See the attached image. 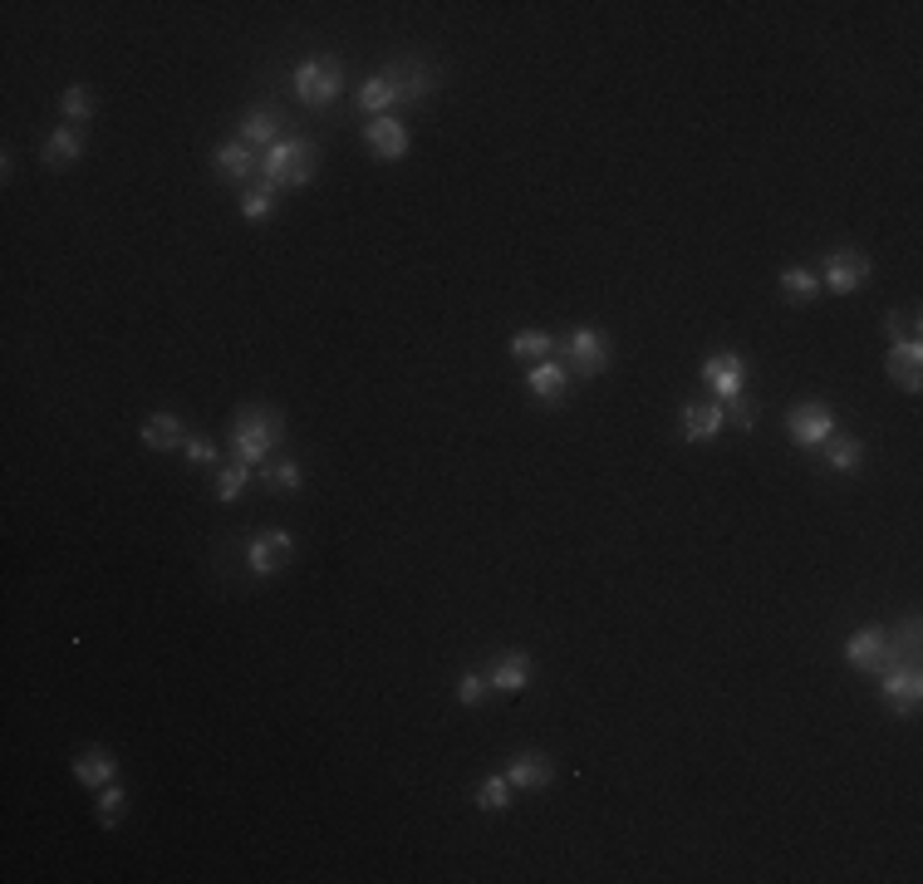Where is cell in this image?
<instances>
[{
  "instance_id": "6da1fadb",
  "label": "cell",
  "mask_w": 923,
  "mask_h": 884,
  "mask_svg": "<svg viewBox=\"0 0 923 884\" xmlns=\"http://www.w3.org/2000/svg\"><path fill=\"white\" fill-rule=\"evenodd\" d=\"M285 438V418L280 408H242L232 423V438H226V448H232V462H246V467H260L266 462V452H276Z\"/></svg>"
},
{
  "instance_id": "7a4b0ae2",
  "label": "cell",
  "mask_w": 923,
  "mask_h": 884,
  "mask_svg": "<svg viewBox=\"0 0 923 884\" xmlns=\"http://www.w3.org/2000/svg\"><path fill=\"white\" fill-rule=\"evenodd\" d=\"M320 167V147L310 138H280L270 153H260V183L270 187H310Z\"/></svg>"
},
{
  "instance_id": "3957f363",
  "label": "cell",
  "mask_w": 923,
  "mask_h": 884,
  "mask_svg": "<svg viewBox=\"0 0 923 884\" xmlns=\"http://www.w3.org/2000/svg\"><path fill=\"white\" fill-rule=\"evenodd\" d=\"M290 84L305 109H335L339 94H345V64H339L335 54H315V60L295 64Z\"/></svg>"
},
{
  "instance_id": "277c9868",
  "label": "cell",
  "mask_w": 923,
  "mask_h": 884,
  "mask_svg": "<svg viewBox=\"0 0 923 884\" xmlns=\"http://www.w3.org/2000/svg\"><path fill=\"white\" fill-rule=\"evenodd\" d=\"M561 364L570 369V373H580V379H599L604 369H609V359H614V339L604 335V330H589V325H580L575 335L570 339H561Z\"/></svg>"
},
{
  "instance_id": "5b68a950",
  "label": "cell",
  "mask_w": 923,
  "mask_h": 884,
  "mask_svg": "<svg viewBox=\"0 0 923 884\" xmlns=\"http://www.w3.org/2000/svg\"><path fill=\"white\" fill-rule=\"evenodd\" d=\"M845 659L860 668V674H874L880 678L884 668H894L899 664V649H894V634L880 629V625H864V629H854L850 639H845Z\"/></svg>"
},
{
  "instance_id": "8992f818",
  "label": "cell",
  "mask_w": 923,
  "mask_h": 884,
  "mask_svg": "<svg viewBox=\"0 0 923 884\" xmlns=\"http://www.w3.org/2000/svg\"><path fill=\"white\" fill-rule=\"evenodd\" d=\"M870 256L854 251V246H840V251L825 256V276H820V290L830 295H860L870 286Z\"/></svg>"
},
{
  "instance_id": "52a82bcc",
  "label": "cell",
  "mask_w": 923,
  "mask_h": 884,
  "mask_svg": "<svg viewBox=\"0 0 923 884\" xmlns=\"http://www.w3.org/2000/svg\"><path fill=\"white\" fill-rule=\"evenodd\" d=\"M290 561H295V536H290V531H260V536H250L246 571L256 575V580H270V575H280Z\"/></svg>"
},
{
  "instance_id": "ba28073f",
  "label": "cell",
  "mask_w": 923,
  "mask_h": 884,
  "mask_svg": "<svg viewBox=\"0 0 923 884\" xmlns=\"http://www.w3.org/2000/svg\"><path fill=\"white\" fill-rule=\"evenodd\" d=\"M880 698L899 712V718H914L919 702H923V674H919V664L904 659V664L884 668V674H880Z\"/></svg>"
},
{
  "instance_id": "9c48e42d",
  "label": "cell",
  "mask_w": 923,
  "mask_h": 884,
  "mask_svg": "<svg viewBox=\"0 0 923 884\" xmlns=\"http://www.w3.org/2000/svg\"><path fill=\"white\" fill-rule=\"evenodd\" d=\"M786 433L801 452H816L820 442L835 433V413H830L825 403H796L791 413H786Z\"/></svg>"
},
{
  "instance_id": "30bf717a",
  "label": "cell",
  "mask_w": 923,
  "mask_h": 884,
  "mask_svg": "<svg viewBox=\"0 0 923 884\" xmlns=\"http://www.w3.org/2000/svg\"><path fill=\"white\" fill-rule=\"evenodd\" d=\"M363 147H369L373 157H383V163H398V157H408V123L398 119V113L369 119L363 123Z\"/></svg>"
},
{
  "instance_id": "8fae6325",
  "label": "cell",
  "mask_w": 923,
  "mask_h": 884,
  "mask_svg": "<svg viewBox=\"0 0 923 884\" xmlns=\"http://www.w3.org/2000/svg\"><path fill=\"white\" fill-rule=\"evenodd\" d=\"M389 79H393V89H398V109L428 104L432 89H438V74H432L423 60H398V64H389Z\"/></svg>"
},
{
  "instance_id": "7c38bea8",
  "label": "cell",
  "mask_w": 923,
  "mask_h": 884,
  "mask_svg": "<svg viewBox=\"0 0 923 884\" xmlns=\"http://www.w3.org/2000/svg\"><path fill=\"white\" fill-rule=\"evenodd\" d=\"M702 379H708V389L717 393V403L737 399V393H747V359L722 349V354H712L708 364H702Z\"/></svg>"
},
{
  "instance_id": "4fadbf2b",
  "label": "cell",
  "mask_w": 923,
  "mask_h": 884,
  "mask_svg": "<svg viewBox=\"0 0 923 884\" xmlns=\"http://www.w3.org/2000/svg\"><path fill=\"white\" fill-rule=\"evenodd\" d=\"M280 129H285V113L280 109H246L242 123H236V138L256 153H270L280 143Z\"/></svg>"
},
{
  "instance_id": "5bb4252c",
  "label": "cell",
  "mask_w": 923,
  "mask_h": 884,
  "mask_svg": "<svg viewBox=\"0 0 923 884\" xmlns=\"http://www.w3.org/2000/svg\"><path fill=\"white\" fill-rule=\"evenodd\" d=\"M212 167H216L222 183H250V177L260 173V153H256V147H246L242 138H232V143H222L212 153Z\"/></svg>"
},
{
  "instance_id": "9a60e30c",
  "label": "cell",
  "mask_w": 923,
  "mask_h": 884,
  "mask_svg": "<svg viewBox=\"0 0 923 884\" xmlns=\"http://www.w3.org/2000/svg\"><path fill=\"white\" fill-rule=\"evenodd\" d=\"M923 345H919V335H909V339H889V379L899 383L904 393H919V383H923Z\"/></svg>"
},
{
  "instance_id": "2e32d148",
  "label": "cell",
  "mask_w": 923,
  "mask_h": 884,
  "mask_svg": "<svg viewBox=\"0 0 923 884\" xmlns=\"http://www.w3.org/2000/svg\"><path fill=\"white\" fill-rule=\"evenodd\" d=\"M526 389L535 393L541 403H565V393H570V369L561 364V359H541V364H531L526 369Z\"/></svg>"
},
{
  "instance_id": "e0dca14e",
  "label": "cell",
  "mask_w": 923,
  "mask_h": 884,
  "mask_svg": "<svg viewBox=\"0 0 923 884\" xmlns=\"http://www.w3.org/2000/svg\"><path fill=\"white\" fill-rule=\"evenodd\" d=\"M551 777H555V767H551V757H545V752H516V757H511V767H506L511 791H545V787H551Z\"/></svg>"
},
{
  "instance_id": "ac0fdd59",
  "label": "cell",
  "mask_w": 923,
  "mask_h": 884,
  "mask_svg": "<svg viewBox=\"0 0 923 884\" xmlns=\"http://www.w3.org/2000/svg\"><path fill=\"white\" fill-rule=\"evenodd\" d=\"M486 683H492L496 693H521V688L531 683V654L526 649H506L492 668H486Z\"/></svg>"
},
{
  "instance_id": "d6986e66",
  "label": "cell",
  "mask_w": 923,
  "mask_h": 884,
  "mask_svg": "<svg viewBox=\"0 0 923 884\" xmlns=\"http://www.w3.org/2000/svg\"><path fill=\"white\" fill-rule=\"evenodd\" d=\"M79 153H84V133L79 129H54L50 138H44V147H40V167H50V173H64V167H74L79 163Z\"/></svg>"
},
{
  "instance_id": "ffe728a7",
  "label": "cell",
  "mask_w": 923,
  "mask_h": 884,
  "mask_svg": "<svg viewBox=\"0 0 923 884\" xmlns=\"http://www.w3.org/2000/svg\"><path fill=\"white\" fill-rule=\"evenodd\" d=\"M74 777H79V787H89V791L109 787V781L119 777V757H113L109 747H84V752L74 757Z\"/></svg>"
},
{
  "instance_id": "44dd1931",
  "label": "cell",
  "mask_w": 923,
  "mask_h": 884,
  "mask_svg": "<svg viewBox=\"0 0 923 884\" xmlns=\"http://www.w3.org/2000/svg\"><path fill=\"white\" fill-rule=\"evenodd\" d=\"M722 423H727V413H722V403H683V438L688 442H712L717 433H722Z\"/></svg>"
},
{
  "instance_id": "7402d4cb",
  "label": "cell",
  "mask_w": 923,
  "mask_h": 884,
  "mask_svg": "<svg viewBox=\"0 0 923 884\" xmlns=\"http://www.w3.org/2000/svg\"><path fill=\"white\" fill-rule=\"evenodd\" d=\"M355 104H359L363 113H369V119H383V113H393V109H398V89H393L389 70L363 79V84L355 89Z\"/></svg>"
},
{
  "instance_id": "603a6c76",
  "label": "cell",
  "mask_w": 923,
  "mask_h": 884,
  "mask_svg": "<svg viewBox=\"0 0 923 884\" xmlns=\"http://www.w3.org/2000/svg\"><path fill=\"white\" fill-rule=\"evenodd\" d=\"M153 452H173L187 442V423H182L177 413H153V418H143V433H139Z\"/></svg>"
},
{
  "instance_id": "cb8c5ba5",
  "label": "cell",
  "mask_w": 923,
  "mask_h": 884,
  "mask_svg": "<svg viewBox=\"0 0 923 884\" xmlns=\"http://www.w3.org/2000/svg\"><path fill=\"white\" fill-rule=\"evenodd\" d=\"M820 452H825L830 472H860V462H864V442H860V438H840V433H830L825 442H820Z\"/></svg>"
},
{
  "instance_id": "d4e9b609",
  "label": "cell",
  "mask_w": 923,
  "mask_h": 884,
  "mask_svg": "<svg viewBox=\"0 0 923 884\" xmlns=\"http://www.w3.org/2000/svg\"><path fill=\"white\" fill-rule=\"evenodd\" d=\"M777 286L786 300H796V305H811L816 295H820V276L816 270H806V266H786L781 276H777Z\"/></svg>"
},
{
  "instance_id": "484cf974",
  "label": "cell",
  "mask_w": 923,
  "mask_h": 884,
  "mask_svg": "<svg viewBox=\"0 0 923 884\" xmlns=\"http://www.w3.org/2000/svg\"><path fill=\"white\" fill-rule=\"evenodd\" d=\"M260 482H266V492L290 496V492H300V486H305V467H300V462H290V458H285V462H270V467L260 462Z\"/></svg>"
},
{
  "instance_id": "4316f807",
  "label": "cell",
  "mask_w": 923,
  "mask_h": 884,
  "mask_svg": "<svg viewBox=\"0 0 923 884\" xmlns=\"http://www.w3.org/2000/svg\"><path fill=\"white\" fill-rule=\"evenodd\" d=\"M555 354V339L545 330H521L511 335V359H521V364H541V359Z\"/></svg>"
},
{
  "instance_id": "83f0119b",
  "label": "cell",
  "mask_w": 923,
  "mask_h": 884,
  "mask_svg": "<svg viewBox=\"0 0 923 884\" xmlns=\"http://www.w3.org/2000/svg\"><path fill=\"white\" fill-rule=\"evenodd\" d=\"M60 113H64V123H70V129H79V123H89L99 113V104H94V94H89L84 84H70L60 94Z\"/></svg>"
},
{
  "instance_id": "f1b7e54d",
  "label": "cell",
  "mask_w": 923,
  "mask_h": 884,
  "mask_svg": "<svg viewBox=\"0 0 923 884\" xmlns=\"http://www.w3.org/2000/svg\"><path fill=\"white\" fill-rule=\"evenodd\" d=\"M242 217H246L250 226L276 217V187H270V183H256V187H246V197H242Z\"/></svg>"
},
{
  "instance_id": "f546056e",
  "label": "cell",
  "mask_w": 923,
  "mask_h": 884,
  "mask_svg": "<svg viewBox=\"0 0 923 884\" xmlns=\"http://www.w3.org/2000/svg\"><path fill=\"white\" fill-rule=\"evenodd\" d=\"M511 806V781L506 772H492L476 787V811H486V815H496V811H506Z\"/></svg>"
},
{
  "instance_id": "4dcf8cb0",
  "label": "cell",
  "mask_w": 923,
  "mask_h": 884,
  "mask_svg": "<svg viewBox=\"0 0 923 884\" xmlns=\"http://www.w3.org/2000/svg\"><path fill=\"white\" fill-rule=\"evenodd\" d=\"M246 482H250V467H246V462H232V467L216 472L212 496H216V502H236V496L246 492Z\"/></svg>"
},
{
  "instance_id": "1f68e13d",
  "label": "cell",
  "mask_w": 923,
  "mask_h": 884,
  "mask_svg": "<svg viewBox=\"0 0 923 884\" xmlns=\"http://www.w3.org/2000/svg\"><path fill=\"white\" fill-rule=\"evenodd\" d=\"M123 806H129V796H123L119 781H109V787H99V825H119L123 821Z\"/></svg>"
},
{
  "instance_id": "d6a6232c",
  "label": "cell",
  "mask_w": 923,
  "mask_h": 884,
  "mask_svg": "<svg viewBox=\"0 0 923 884\" xmlns=\"http://www.w3.org/2000/svg\"><path fill=\"white\" fill-rule=\"evenodd\" d=\"M486 688H492V683H486V674H472V668H466V674L458 678V702H462V708H476V702L486 698Z\"/></svg>"
},
{
  "instance_id": "836d02e7",
  "label": "cell",
  "mask_w": 923,
  "mask_h": 884,
  "mask_svg": "<svg viewBox=\"0 0 923 884\" xmlns=\"http://www.w3.org/2000/svg\"><path fill=\"white\" fill-rule=\"evenodd\" d=\"M182 452H187V462H197V467H212V462L222 458V448H216L212 438H202V433H192L187 442H182Z\"/></svg>"
},
{
  "instance_id": "e575fe53",
  "label": "cell",
  "mask_w": 923,
  "mask_h": 884,
  "mask_svg": "<svg viewBox=\"0 0 923 884\" xmlns=\"http://www.w3.org/2000/svg\"><path fill=\"white\" fill-rule=\"evenodd\" d=\"M727 403H732V408H722V413L732 418V423L742 428V433H751V428H757V403H751L747 393H737V399H727Z\"/></svg>"
},
{
  "instance_id": "d590c367",
  "label": "cell",
  "mask_w": 923,
  "mask_h": 884,
  "mask_svg": "<svg viewBox=\"0 0 923 884\" xmlns=\"http://www.w3.org/2000/svg\"><path fill=\"white\" fill-rule=\"evenodd\" d=\"M894 649L904 654L909 664H919V615H909L904 619V629H899V639H894Z\"/></svg>"
}]
</instances>
